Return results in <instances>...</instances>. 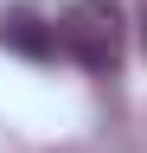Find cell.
I'll return each mask as SVG.
<instances>
[{
    "mask_svg": "<svg viewBox=\"0 0 147 153\" xmlns=\"http://www.w3.org/2000/svg\"><path fill=\"white\" fill-rule=\"evenodd\" d=\"M58 51L70 64H83L90 76H109L122 57V13L115 0H70L58 13Z\"/></svg>",
    "mask_w": 147,
    "mask_h": 153,
    "instance_id": "obj_1",
    "label": "cell"
},
{
    "mask_svg": "<svg viewBox=\"0 0 147 153\" xmlns=\"http://www.w3.org/2000/svg\"><path fill=\"white\" fill-rule=\"evenodd\" d=\"M141 45H147V0H141Z\"/></svg>",
    "mask_w": 147,
    "mask_h": 153,
    "instance_id": "obj_3",
    "label": "cell"
},
{
    "mask_svg": "<svg viewBox=\"0 0 147 153\" xmlns=\"http://www.w3.org/2000/svg\"><path fill=\"white\" fill-rule=\"evenodd\" d=\"M0 45L7 51H19V57H64L58 51V19H45L39 7H7L0 13Z\"/></svg>",
    "mask_w": 147,
    "mask_h": 153,
    "instance_id": "obj_2",
    "label": "cell"
}]
</instances>
